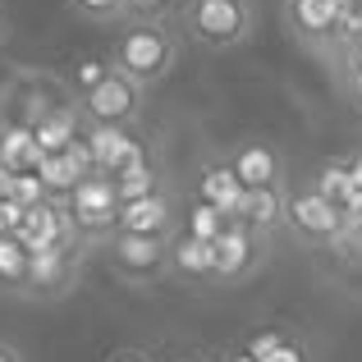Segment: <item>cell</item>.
Instances as JSON below:
<instances>
[{
  "instance_id": "15",
  "label": "cell",
  "mask_w": 362,
  "mask_h": 362,
  "mask_svg": "<svg viewBox=\"0 0 362 362\" xmlns=\"http://www.w3.org/2000/svg\"><path fill=\"white\" fill-rule=\"evenodd\" d=\"M28 129H33V142L51 156V151H64V142L78 138L83 119H78V110H74V106H46V115L33 119Z\"/></svg>"
},
{
  "instance_id": "30",
  "label": "cell",
  "mask_w": 362,
  "mask_h": 362,
  "mask_svg": "<svg viewBox=\"0 0 362 362\" xmlns=\"http://www.w3.org/2000/svg\"><path fill=\"white\" fill-rule=\"evenodd\" d=\"M280 330H262V335H252V339H247V349H243V354L247 358H257V362H266V358H271L275 354V349H280Z\"/></svg>"
},
{
  "instance_id": "13",
  "label": "cell",
  "mask_w": 362,
  "mask_h": 362,
  "mask_svg": "<svg viewBox=\"0 0 362 362\" xmlns=\"http://www.w3.org/2000/svg\"><path fill=\"white\" fill-rule=\"evenodd\" d=\"M243 193H247V188L234 179L230 160H206V165L197 170V193H193V197H202L206 206H216V211L230 216V221H234V211H239Z\"/></svg>"
},
{
  "instance_id": "9",
  "label": "cell",
  "mask_w": 362,
  "mask_h": 362,
  "mask_svg": "<svg viewBox=\"0 0 362 362\" xmlns=\"http://www.w3.org/2000/svg\"><path fill=\"white\" fill-rule=\"evenodd\" d=\"M339 5H344V0H289V5H284V23H289V33L298 37L312 55H326L330 60Z\"/></svg>"
},
{
  "instance_id": "17",
  "label": "cell",
  "mask_w": 362,
  "mask_h": 362,
  "mask_svg": "<svg viewBox=\"0 0 362 362\" xmlns=\"http://www.w3.org/2000/svg\"><path fill=\"white\" fill-rule=\"evenodd\" d=\"M115 179V202L124 206V202H138V197H151V193H160V170H156V160L142 151L138 160H129V165L119 170V175H110Z\"/></svg>"
},
{
  "instance_id": "10",
  "label": "cell",
  "mask_w": 362,
  "mask_h": 362,
  "mask_svg": "<svg viewBox=\"0 0 362 362\" xmlns=\"http://www.w3.org/2000/svg\"><path fill=\"white\" fill-rule=\"evenodd\" d=\"M230 170L243 188H275L284 184V156L275 142H262V138H247V142H234L230 147Z\"/></svg>"
},
{
  "instance_id": "6",
  "label": "cell",
  "mask_w": 362,
  "mask_h": 362,
  "mask_svg": "<svg viewBox=\"0 0 362 362\" xmlns=\"http://www.w3.org/2000/svg\"><path fill=\"white\" fill-rule=\"evenodd\" d=\"M211 257H216L211 280L216 284H239V280H247V275L266 262V234H257V230H247V225L230 221L225 234L211 243Z\"/></svg>"
},
{
  "instance_id": "23",
  "label": "cell",
  "mask_w": 362,
  "mask_h": 362,
  "mask_svg": "<svg viewBox=\"0 0 362 362\" xmlns=\"http://www.w3.org/2000/svg\"><path fill=\"white\" fill-rule=\"evenodd\" d=\"M188 0H119L124 23H170Z\"/></svg>"
},
{
  "instance_id": "39",
  "label": "cell",
  "mask_w": 362,
  "mask_h": 362,
  "mask_svg": "<svg viewBox=\"0 0 362 362\" xmlns=\"http://www.w3.org/2000/svg\"><path fill=\"white\" fill-rule=\"evenodd\" d=\"M206 362H225V358H206Z\"/></svg>"
},
{
  "instance_id": "29",
  "label": "cell",
  "mask_w": 362,
  "mask_h": 362,
  "mask_svg": "<svg viewBox=\"0 0 362 362\" xmlns=\"http://www.w3.org/2000/svg\"><path fill=\"white\" fill-rule=\"evenodd\" d=\"M339 92H344V101L362 115V64H349V69H339Z\"/></svg>"
},
{
  "instance_id": "12",
  "label": "cell",
  "mask_w": 362,
  "mask_h": 362,
  "mask_svg": "<svg viewBox=\"0 0 362 362\" xmlns=\"http://www.w3.org/2000/svg\"><path fill=\"white\" fill-rule=\"evenodd\" d=\"M83 142H88V151H92L97 175H119L129 160H138L142 151H147L133 138V129H124V124H88V129H83Z\"/></svg>"
},
{
  "instance_id": "26",
  "label": "cell",
  "mask_w": 362,
  "mask_h": 362,
  "mask_svg": "<svg viewBox=\"0 0 362 362\" xmlns=\"http://www.w3.org/2000/svg\"><path fill=\"white\" fill-rule=\"evenodd\" d=\"M14 197L23 211H33V206H42L46 202V188H42V179H37V170H28V175H14Z\"/></svg>"
},
{
  "instance_id": "25",
  "label": "cell",
  "mask_w": 362,
  "mask_h": 362,
  "mask_svg": "<svg viewBox=\"0 0 362 362\" xmlns=\"http://www.w3.org/2000/svg\"><path fill=\"white\" fill-rule=\"evenodd\" d=\"M106 74H110L106 55H88V60H78V69H74V88H78V97H83V92H92Z\"/></svg>"
},
{
  "instance_id": "24",
  "label": "cell",
  "mask_w": 362,
  "mask_h": 362,
  "mask_svg": "<svg viewBox=\"0 0 362 362\" xmlns=\"http://www.w3.org/2000/svg\"><path fill=\"white\" fill-rule=\"evenodd\" d=\"M23 275H28V252L14 234H0V289L18 293L23 289Z\"/></svg>"
},
{
  "instance_id": "32",
  "label": "cell",
  "mask_w": 362,
  "mask_h": 362,
  "mask_svg": "<svg viewBox=\"0 0 362 362\" xmlns=\"http://www.w3.org/2000/svg\"><path fill=\"white\" fill-rule=\"evenodd\" d=\"M266 362H312V354H308V344H298V339H289L284 335L280 339V349H275Z\"/></svg>"
},
{
  "instance_id": "36",
  "label": "cell",
  "mask_w": 362,
  "mask_h": 362,
  "mask_svg": "<svg viewBox=\"0 0 362 362\" xmlns=\"http://www.w3.org/2000/svg\"><path fill=\"white\" fill-rule=\"evenodd\" d=\"M9 193H14V175H9V170L5 165H0V202H5V197Z\"/></svg>"
},
{
  "instance_id": "8",
  "label": "cell",
  "mask_w": 362,
  "mask_h": 362,
  "mask_svg": "<svg viewBox=\"0 0 362 362\" xmlns=\"http://www.w3.org/2000/svg\"><path fill=\"white\" fill-rule=\"evenodd\" d=\"M14 239L23 243V252H46V247H78V230H74L69 202H55V197H46L42 206L23 211V225H18Z\"/></svg>"
},
{
  "instance_id": "40",
  "label": "cell",
  "mask_w": 362,
  "mask_h": 362,
  "mask_svg": "<svg viewBox=\"0 0 362 362\" xmlns=\"http://www.w3.org/2000/svg\"><path fill=\"white\" fill-rule=\"evenodd\" d=\"M0 234H5V225H0Z\"/></svg>"
},
{
  "instance_id": "5",
  "label": "cell",
  "mask_w": 362,
  "mask_h": 362,
  "mask_svg": "<svg viewBox=\"0 0 362 362\" xmlns=\"http://www.w3.org/2000/svg\"><path fill=\"white\" fill-rule=\"evenodd\" d=\"M142 97H147V88H138V83L124 78L119 69H110L97 88L74 101V110H78L83 129H88V124H124V129H129V124L142 115Z\"/></svg>"
},
{
  "instance_id": "11",
  "label": "cell",
  "mask_w": 362,
  "mask_h": 362,
  "mask_svg": "<svg viewBox=\"0 0 362 362\" xmlns=\"http://www.w3.org/2000/svg\"><path fill=\"white\" fill-rule=\"evenodd\" d=\"M115 234H179V202L170 188L138 202H124L115 216Z\"/></svg>"
},
{
  "instance_id": "34",
  "label": "cell",
  "mask_w": 362,
  "mask_h": 362,
  "mask_svg": "<svg viewBox=\"0 0 362 362\" xmlns=\"http://www.w3.org/2000/svg\"><path fill=\"white\" fill-rule=\"evenodd\" d=\"M344 165H349V179H354V188L362 193V151H354V156H349Z\"/></svg>"
},
{
  "instance_id": "2",
  "label": "cell",
  "mask_w": 362,
  "mask_h": 362,
  "mask_svg": "<svg viewBox=\"0 0 362 362\" xmlns=\"http://www.w3.org/2000/svg\"><path fill=\"white\" fill-rule=\"evenodd\" d=\"M184 33L202 51H234L252 37V5L247 0H188L179 9Z\"/></svg>"
},
{
  "instance_id": "31",
  "label": "cell",
  "mask_w": 362,
  "mask_h": 362,
  "mask_svg": "<svg viewBox=\"0 0 362 362\" xmlns=\"http://www.w3.org/2000/svg\"><path fill=\"white\" fill-rule=\"evenodd\" d=\"M344 239H358L362 243V193H354L344 202Z\"/></svg>"
},
{
  "instance_id": "4",
  "label": "cell",
  "mask_w": 362,
  "mask_h": 362,
  "mask_svg": "<svg viewBox=\"0 0 362 362\" xmlns=\"http://www.w3.org/2000/svg\"><path fill=\"white\" fill-rule=\"evenodd\" d=\"M284 230H289L298 243L335 247L339 239H344V206L326 202L312 184L284 188Z\"/></svg>"
},
{
  "instance_id": "35",
  "label": "cell",
  "mask_w": 362,
  "mask_h": 362,
  "mask_svg": "<svg viewBox=\"0 0 362 362\" xmlns=\"http://www.w3.org/2000/svg\"><path fill=\"white\" fill-rule=\"evenodd\" d=\"M0 362H23V354H18L9 339H0Z\"/></svg>"
},
{
  "instance_id": "1",
  "label": "cell",
  "mask_w": 362,
  "mask_h": 362,
  "mask_svg": "<svg viewBox=\"0 0 362 362\" xmlns=\"http://www.w3.org/2000/svg\"><path fill=\"white\" fill-rule=\"evenodd\" d=\"M106 60H110V69H119L138 88H151V83H160L175 69L179 37L170 33V23H124Z\"/></svg>"
},
{
  "instance_id": "18",
  "label": "cell",
  "mask_w": 362,
  "mask_h": 362,
  "mask_svg": "<svg viewBox=\"0 0 362 362\" xmlns=\"http://www.w3.org/2000/svg\"><path fill=\"white\" fill-rule=\"evenodd\" d=\"M42 156H46V151L33 142V129H28V124H9V129L0 133V165H5L9 175H28V170H37Z\"/></svg>"
},
{
  "instance_id": "27",
  "label": "cell",
  "mask_w": 362,
  "mask_h": 362,
  "mask_svg": "<svg viewBox=\"0 0 362 362\" xmlns=\"http://www.w3.org/2000/svg\"><path fill=\"white\" fill-rule=\"evenodd\" d=\"M60 156H64V160L74 165V175H78V179L97 175V165H92V151H88V142H83V133H78L74 142H64V151H60Z\"/></svg>"
},
{
  "instance_id": "19",
  "label": "cell",
  "mask_w": 362,
  "mask_h": 362,
  "mask_svg": "<svg viewBox=\"0 0 362 362\" xmlns=\"http://www.w3.org/2000/svg\"><path fill=\"white\" fill-rule=\"evenodd\" d=\"M110 206H119L115 202V179H110V175H88V179H78V188L69 193V211L74 216H83V211H110Z\"/></svg>"
},
{
  "instance_id": "21",
  "label": "cell",
  "mask_w": 362,
  "mask_h": 362,
  "mask_svg": "<svg viewBox=\"0 0 362 362\" xmlns=\"http://www.w3.org/2000/svg\"><path fill=\"white\" fill-rule=\"evenodd\" d=\"M179 221H184V234H188V239L216 243L225 234V225H230V216H221L216 206H206L202 197H193V202H188V216H179Z\"/></svg>"
},
{
  "instance_id": "14",
  "label": "cell",
  "mask_w": 362,
  "mask_h": 362,
  "mask_svg": "<svg viewBox=\"0 0 362 362\" xmlns=\"http://www.w3.org/2000/svg\"><path fill=\"white\" fill-rule=\"evenodd\" d=\"M234 221L271 239V230H280V225H284V184H275V188H247L243 202H239V211H234Z\"/></svg>"
},
{
  "instance_id": "22",
  "label": "cell",
  "mask_w": 362,
  "mask_h": 362,
  "mask_svg": "<svg viewBox=\"0 0 362 362\" xmlns=\"http://www.w3.org/2000/svg\"><path fill=\"white\" fill-rule=\"evenodd\" d=\"M312 188H317L326 202H335V206H344L349 197L358 193L354 179H349V165H344V160H326V165L317 170V179H312Z\"/></svg>"
},
{
  "instance_id": "28",
  "label": "cell",
  "mask_w": 362,
  "mask_h": 362,
  "mask_svg": "<svg viewBox=\"0 0 362 362\" xmlns=\"http://www.w3.org/2000/svg\"><path fill=\"white\" fill-rule=\"evenodd\" d=\"M69 9H78L92 23H106V18H119V0H69Z\"/></svg>"
},
{
  "instance_id": "33",
  "label": "cell",
  "mask_w": 362,
  "mask_h": 362,
  "mask_svg": "<svg viewBox=\"0 0 362 362\" xmlns=\"http://www.w3.org/2000/svg\"><path fill=\"white\" fill-rule=\"evenodd\" d=\"M106 362H151V354H142V349H115Z\"/></svg>"
},
{
  "instance_id": "7",
  "label": "cell",
  "mask_w": 362,
  "mask_h": 362,
  "mask_svg": "<svg viewBox=\"0 0 362 362\" xmlns=\"http://www.w3.org/2000/svg\"><path fill=\"white\" fill-rule=\"evenodd\" d=\"M83 247H46V252H28V275H23V298H64L78 284Z\"/></svg>"
},
{
  "instance_id": "20",
  "label": "cell",
  "mask_w": 362,
  "mask_h": 362,
  "mask_svg": "<svg viewBox=\"0 0 362 362\" xmlns=\"http://www.w3.org/2000/svg\"><path fill=\"white\" fill-rule=\"evenodd\" d=\"M37 179H42L46 197H55V202H69V193L78 188V175H74V165L60 156V151H51V156L37 160Z\"/></svg>"
},
{
  "instance_id": "37",
  "label": "cell",
  "mask_w": 362,
  "mask_h": 362,
  "mask_svg": "<svg viewBox=\"0 0 362 362\" xmlns=\"http://www.w3.org/2000/svg\"><path fill=\"white\" fill-rule=\"evenodd\" d=\"M225 362H257V358H247V354H234V358H225Z\"/></svg>"
},
{
  "instance_id": "16",
  "label": "cell",
  "mask_w": 362,
  "mask_h": 362,
  "mask_svg": "<svg viewBox=\"0 0 362 362\" xmlns=\"http://www.w3.org/2000/svg\"><path fill=\"white\" fill-rule=\"evenodd\" d=\"M211 266H216L211 243L188 239V234H175V239H170V275H184V280L206 284L211 280Z\"/></svg>"
},
{
  "instance_id": "38",
  "label": "cell",
  "mask_w": 362,
  "mask_h": 362,
  "mask_svg": "<svg viewBox=\"0 0 362 362\" xmlns=\"http://www.w3.org/2000/svg\"><path fill=\"white\" fill-rule=\"evenodd\" d=\"M0 37H5V9H0Z\"/></svg>"
},
{
  "instance_id": "3",
  "label": "cell",
  "mask_w": 362,
  "mask_h": 362,
  "mask_svg": "<svg viewBox=\"0 0 362 362\" xmlns=\"http://www.w3.org/2000/svg\"><path fill=\"white\" fill-rule=\"evenodd\" d=\"M170 239L175 234H110L101 252L115 280L138 289V284H156L170 275Z\"/></svg>"
}]
</instances>
